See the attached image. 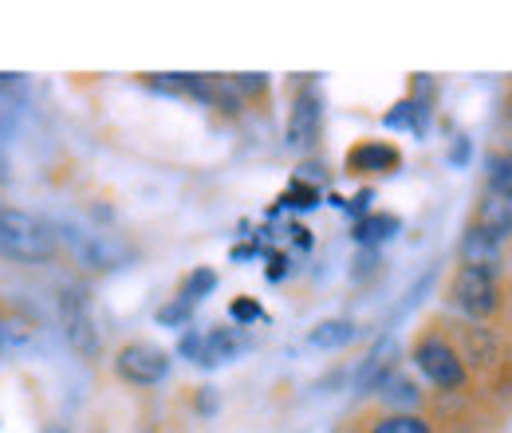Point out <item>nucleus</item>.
I'll return each mask as SVG.
<instances>
[{"label":"nucleus","mask_w":512,"mask_h":433,"mask_svg":"<svg viewBox=\"0 0 512 433\" xmlns=\"http://www.w3.org/2000/svg\"><path fill=\"white\" fill-rule=\"evenodd\" d=\"M457 355L465 359V367H489L497 359V331L485 323H457Z\"/></svg>","instance_id":"nucleus-8"},{"label":"nucleus","mask_w":512,"mask_h":433,"mask_svg":"<svg viewBox=\"0 0 512 433\" xmlns=\"http://www.w3.org/2000/svg\"><path fill=\"white\" fill-rule=\"evenodd\" d=\"M8 182V158H4V150H0V186Z\"/></svg>","instance_id":"nucleus-27"},{"label":"nucleus","mask_w":512,"mask_h":433,"mask_svg":"<svg viewBox=\"0 0 512 433\" xmlns=\"http://www.w3.org/2000/svg\"><path fill=\"white\" fill-rule=\"evenodd\" d=\"M0 347H4V319H0Z\"/></svg>","instance_id":"nucleus-29"},{"label":"nucleus","mask_w":512,"mask_h":433,"mask_svg":"<svg viewBox=\"0 0 512 433\" xmlns=\"http://www.w3.org/2000/svg\"><path fill=\"white\" fill-rule=\"evenodd\" d=\"M371 201H375V189H363L347 209H351V213H359V217H367V213H371Z\"/></svg>","instance_id":"nucleus-25"},{"label":"nucleus","mask_w":512,"mask_h":433,"mask_svg":"<svg viewBox=\"0 0 512 433\" xmlns=\"http://www.w3.org/2000/svg\"><path fill=\"white\" fill-rule=\"evenodd\" d=\"M44 433H67L64 426H52V430H44Z\"/></svg>","instance_id":"nucleus-28"},{"label":"nucleus","mask_w":512,"mask_h":433,"mask_svg":"<svg viewBox=\"0 0 512 433\" xmlns=\"http://www.w3.org/2000/svg\"><path fill=\"white\" fill-rule=\"evenodd\" d=\"M398 229H402V221L394 213H367V217L355 221V241L363 248H375L383 245V241H390Z\"/></svg>","instance_id":"nucleus-11"},{"label":"nucleus","mask_w":512,"mask_h":433,"mask_svg":"<svg viewBox=\"0 0 512 433\" xmlns=\"http://www.w3.org/2000/svg\"><path fill=\"white\" fill-rule=\"evenodd\" d=\"M178 351H182V359L201 363V359H205V335H201V331H186L182 343H178Z\"/></svg>","instance_id":"nucleus-23"},{"label":"nucleus","mask_w":512,"mask_h":433,"mask_svg":"<svg viewBox=\"0 0 512 433\" xmlns=\"http://www.w3.org/2000/svg\"><path fill=\"white\" fill-rule=\"evenodd\" d=\"M213 288H217V272H213V268H193L190 276L182 280V288H178V300L197 304V300H205Z\"/></svg>","instance_id":"nucleus-16"},{"label":"nucleus","mask_w":512,"mask_h":433,"mask_svg":"<svg viewBox=\"0 0 512 433\" xmlns=\"http://www.w3.org/2000/svg\"><path fill=\"white\" fill-rule=\"evenodd\" d=\"M410 359H414V367L422 371V378H426L434 390L457 394V390L469 386V367H465V359L457 355L449 331H442V327H426V331L414 339Z\"/></svg>","instance_id":"nucleus-2"},{"label":"nucleus","mask_w":512,"mask_h":433,"mask_svg":"<svg viewBox=\"0 0 512 433\" xmlns=\"http://www.w3.org/2000/svg\"><path fill=\"white\" fill-rule=\"evenodd\" d=\"M379 390H383V398L398 414H410V406H418V386L410 378H402V374H390Z\"/></svg>","instance_id":"nucleus-15"},{"label":"nucleus","mask_w":512,"mask_h":433,"mask_svg":"<svg viewBox=\"0 0 512 433\" xmlns=\"http://www.w3.org/2000/svg\"><path fill=\"white\" fill-rule=\"evenodd\" d=\"M229 315H233L237 327H249V323H256V319H264V308H260L256 300H249V296H237V300L229 304Z\"/></svg>","instance_id":"nucleus-21"},{"label":"nucleus","mask_w":512,"mask_h":433,"mask_svg":"<svg viewBox=\"0 0 512 433\" xmlns=\"http://www.w3.org/2000/svg\"><path fill=\"white\" fill-rule=\"evenodd\" d=\"M426 111H430V107H422L418 99H402V103L386 115V126H394V130H398V126H406V130H422Z\"/></svg>","instance_id":"nucleus-17"},{"label":"nucleus","mask_w":512,"mask_h":433,"mask_svg":"<svg viewBox=\"0 0 512 433\" xmlns=\"http://www.w3.org/2000/svg\"><path fill=\"white\" fill-rule=\"evenodd\" d=\"M489 193L512 197V154H493L489 158Z\"/></svg>","instance_id":"nucleus-18"},{"label":"nucleus","mask_w":512,"mask_h":433,"mask_svg":"<svg viewBox=\"0 0 512 433\" xmlns=\"http://www.w3.org/2000/svg\"><path fill=\"white\" fill-rule=\"evenodd\" d=\"M288 233H292V241H296V245H300V248H312V233H308L304 225H292Z\"/></svg>","instance_id":"nucleus-26"},{"label":"nucleus","mask_w":512,"mask_h":433,"mask_svg":"<svg viewBox=\"0 0 512 433\" xmlns=\"http://www.w3.org/2000/svg\"><path fill=\"white\" fill-rule=\"evenodd\" d=\"M264 260H268V268H264V276H268L272 284H280V280L288 276V268H292V260H288V252H264Z\"/></svg>","instance_id":"nucleus-24"},{"label":"nucleus","mask_w":512,"mask_h":433,"mask_svg":"<svg viewBox=\"0 0 512 433\" xmlns=\"http://www.w3.org/2000/svg\"><path fill=\"white\" fill-rule=\"evenodd\" d=\"M60 323H64L67 343H71V351L79 359H99L103 339H99V327L91 319V308H87V296L83 292L67 288L64 296H60Z\"/></svg>","instance_id":"nucleus-5"},{"label":"nucleus","mask_w":512,"mask_h":433,"mask_svg":"<svg viewBox=\"0 0 512 433\" xmlns=\"http://www.w3.org/2000/svg\"><path fill=\"white\" fill-rule=\"evenodd\" d=\"M446 296H449V304L461 311L465 319H473V323L493 319V315L501 311V304H505V292H501V268L457 264V272L449 276Z\"/></svg>","instance_id":"nucleus-3"},{"label":"nucleus","mask_w":512,"mask_h":433,"mask_svg":"<svg viewBox=\"0 0 512 433\" xmlns=\"http://www.w3.org/2000/svg\"><path fill=\"white\" fill-rule=\"evenodd\" d=\"M60 252V233L40 213L8 205L0 197V260L12 264H48Z\"/></svg>","instance_id":"nucleus-1"},{"label":"nucleus","mask_w":512,"mask_h":433,"mask_svg":"<svg viewBox=\"0 0 512 433\" xmlns=\"http://www.w3.org/2000/svg\"><path fill=\"white\" fill-rule=\"evenodd\" d=\"M469 225H477V229H489V233H497V237H509V233H512V197H501V193H485Z\"/></svg>","instance_id":"nucleus-10"},{"label":"nucleus","mask_w":512,"mask_h":433,"mask_svg":"<svg viewBox=\"0 0 512 433\" xmlns=\"http://www.w3.org/2000/svg\"><path fill=\"white\" fill-rule=\"evenodd\" d=\"M115 374L127 382V386H158L166 374H170V355L154 343H123L115 351Z\"/></svg>","instance_id":"nucleus-4"},{"label":"nucleus","mask_w":512,"mask_h":433,"mask_svg":"<svg viewBox=\"0 0 512 433\" xmlns=\"http://www.w3.org/2000/svg\"><path fill=\"white\" fill-rule=\"evenodd\" d=\"M280 205H288V209H316L320 205V186H308L304 178H296L288 193L280 197Z\"/></svg>","instance_id":"nucleus-19"},{"label":"nucleus","mask_w":512,"mask_h":433,"mask_svg":"<svg viewBox=\"0 0 512 433\" xmlns=\"http://www.w3.org/2000/svg\"><path fill=\"white\" fill-rule=\"evenodd\" d=\"M241 331L237 327H213L209 335H205V359H201V367H217V363H225V359H237V351H241Z\"/></svg>","instance_id":"nucleus-12"},{"label":"nucleus","mask_w":512,"mask_h":433,"mask_svg":"<svg viewBox=\"0 0 512 433\" xmlns=\"http://www.w3.org/2000/svg\"><path fill=\"white\" fill-rule=\"evenodd\" d=\"M355 339V323L351 319H323L308 331V343L320 347V351H339Z\"/></svg>","instance_id":"nucleus-13"},{"label":"nucleus","mask_w":512,"mask_h":433,"mask_svg":"<svg viewBox=\"0 0 512 433\" xmlns=\"http://www.w3.org/2000/svg\"><path fill=\"white\" fill-rule=\"evenodd\" d=\"M154 319H158L162 327H186V323L193 319V304H186V300H178V296H174L170 304H162V308H158Z\"/></svg>","instance_id":"nucleus-20"},{"label":"nucleus","mask_w":512,"mask_h":433,"mask_svg":"<svg viewBox=\"0 0 512 433\" xmlns=\"http://www.w3.org/2000/svg\"><path fill=\"white\" fill-rule=\"evenodd\" d=\"M505 111H509V119H512V95H509V103H505Z\"/></svg>","instance_id":"nucleus-30"},{"label":"nucleus","mask_w":512,"mask_h":433,"mask_svg":"<svg viewBox=\"0 0 512 433\" xmlns=\"http://www.w3.org/2000/svg\"><path fill=\"white\" fill-rule=\"evenodd\" d=\"M323 130V107L320 95L312 87H304L296 99H292V115H288V146L292 150H312L320 142Z\"/></svg>","instance_id":"nucleus-6"},{"label":"nucleus","mask_w":512,"mask_h":433,"mask_svg":"<svg viewBox=\"0 0 512 433\" xmlns=\"http://www.w3.org/2000/svg\"><path fill=\"white\" fill-rule=\"evenodd\" d=\"M367 433H434V426L422 418V414H398V410H390V414H379L371 426H367Z\"/></svg>","instance_id":"nucleus-14"},{"label":"nucleus","mask_w":512,"mask_h":433,"mask_svg":"<svg viewBox=\"0 0 512 433\" xmlns=\"http://www.w3.org/2000/svg\"><path fill=\"white\" fill-rule=\"evenodd\" d=\"M233 87H237V95H241L245 103L268 95V79H264V75H233Z\"/></svg>","instance_id":"nucleus-22"},{"label":"nucleus","mask_w":512,"mask_h":433,"mask_svg":"<svg viewBox=\"0 0 512 433\" xmlns=\"http://www.w3.org/2000/svg\"><path fill=\"white\" fill-rule=\"evenodd\" d=\"M501 245H505V237H497V233H489V229L469 225V229H465V237H461V264L501 268Z\"/></svg>","instance_id":"nucleus-9"},{"label":"nucleus","mask_w":512,"mask_h":433,"mask_svg":"<svg viewBox=\"0 0 512 433\" xmlns=\"http://www.w3.org/2000/svg\"><path fill=\"white\" fill-rule=\"evenodd\" d=\"M402 166V150L394 142H379V138H367V142H355L347 150V174L355 178H379V174H394Z\"/></svg>","instance_id":"nucleus-7"}]
</instances>
